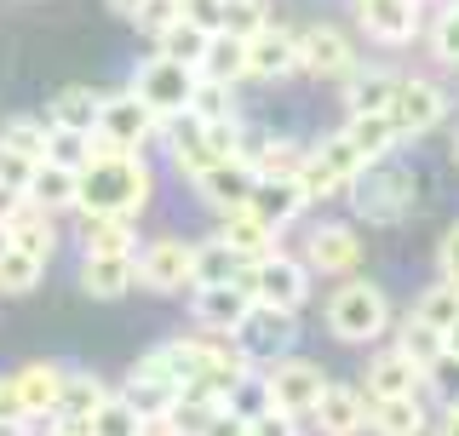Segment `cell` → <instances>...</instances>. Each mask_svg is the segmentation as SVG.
Segmentation results:
<instances>
[{
  "label": "cell",
  "mask_w": 459,
  "mask_h": 436,
  "mask_svg": "<svg viewBox=\"0 0 459 436\" xmlns=\"http://www.w3.org/2000/svg\"><path fill=\"white\" fill-rule=\"evenodd\" d=\"M150 196H155V172L143 155H121V150L92 144L86 167L75 172V213L81 218H126V224H138Z\"/></svg>",
  "instance_id": "cell-1"
},
{
  "label": "cell",
  "mask_w": 459,
  "mask_h": 436,
  "mask_svg": "<svg viewBox=\"0 0 459 436\" xmlns=\"http://www.w3.org/2000/svg\"><path fill=\"white\" fill-rule=\"evenodd\" d=\"M322 322H327V333H333L339 344H373V339H385V327H391V299H385L379 282L351 275V282H339L333 293H327Z\"/></svg>",
  "instance_id": "cell-2"
},
{
  "label": "cell",
  "mask_w": 459,
  "mask_h": 436,
  "mask_svg": "<svg viewBox=\"0 0 459 436\" xmlns=\"http://www.w3.org/2000/svg\"><path fill=\"white\" fill-rule=\"evenodd\" d=\"M344 196H351V213L368 218V224H396V218H408L413 207V172L396 161H368L356 172L351 184H344Z\"/></svg>",
  "instance_id": "cell-3"
},
{
  "label": "cell",
  "mask_w": 459,
  "mask_h": 436,
  "mask_svg": "<svg viewBox=\"0 0 459 436\" xmlns=\"http://www.w3.org/2000/svg\"><path fill=\"white\" fill-rule=\"evenodd\" d=\"M178 373H172V362L161 356V344H155V351H143L133 368H126V379H121V390H115V397L126 402V408H133L143 425H155V419H167L172 414V402H178Z\"/></svg>",
  "instance_id": "cell-4"
},
{
  "label": "cell",
  "mask_w": 459,
  "mask_h": 436,
  "mask_svg": "<svg viewBox=\"0 0 459 436\" xmlns=\"http://www.w3.org/2000/svg\"><path fill=\"white\" fill-rule=\"evenodd\" d=\"M150 138H161V115H150V104L133 98V92H104L92 144L121 150V155H143V144H150Z\"/></svg>",
  "instance_id": "cell-5"
},
{
  "label": "cell",
  "mask_w": 459,
  "mask_h": 436,
  "mask_svg": "<svg viewBox=\"0 0 459 436\" xmlns=\"http://www.w3.org/2000/svg\"><path fill=\"white\" fill-rule=\"evenodd\" d=\"M385 121L396 126V138H425L448 121V92L430 75H402L391 104H385Z\"/></svg>",
  "instance_id": "cell-6"
},
{
  "label": "cell",
  "mask_w": 459,
  "mask_h": 436,
  "mask_svg": "<svg viewBox=\"0 0 459 436\" xmlns=\"http://www.w3.org/2000/svg\"><path fill=\"white\" fill-rule=\"evenodd\" d=\"M241 287L253 293V304H270V310L299 316V304L310 299V270L299 265L293 253H270V258H258V265H247Z\"/></svg>",
  "instance_id": "cell-7"
},
{
  "label": "cell",
  "mask_w": 459,
  "mask_h": 436,
  "mask_svg": "<svg viewBox=\"0 0 459 436\" xmlns=\"http://www.w3.org/2000/svg\"><path fill=\"white\" fill-rule=\"evenodd\" d=\"M195 69H178V64H167L161 52H150L143 64L133 69V86L126 92L143 98L150 104V115H161V121H172V115H184L190 109V92H195Z\"/></svg>",
  "instance_id": "cell-8"
},
{
  "label": "cell",
  "mask_w": 459,
  "mask_h": 436,
  "mask_svg": "<svg viewBox=\"0 0 459 436\" xmlns=\"http://www.w3.org/2000/svg\"><path fill=\"white\" fill-rule=\"evenodd\" d=\"M293 47H299V69H305L310 81H351L356 75V47L339 23L293 29Z\"/></svg>",
  "instance_id": "cell-9"
},
{
  "label": "cell",
  "mask_w": 459,
  "mask_h": 436,
  "mask_svg": "<svg viewBox=\"0 0 459 436\" xmlns=\"http://www.w3.org/2000/svg\"><path fill=\"white\" fill-rule=\"evenodd\" d=\"M133 275L138 287H150V293H184L195 275V241H178V236H155L138 247L133 258Z\"/></svg>",
  "instance_id": "cell-10"
},
{
  "label": "cell",
  "mask_w": 459,
  "mask_h": 436,
  "mask_svg": "<svg viewBox=\"0 0 459 436\" xmlns=\"http://www.w3.org/2000/svg\"><path fill=\"white\" fill-rule=\"evenodd\" d=\"M293 339H299V316L270 310V304H253V310L241 316V327H236L230 344H236L253 368H270V362H281L287 351H293Z\"/></svg>",
  "instance_id": "cell-11"
},
{
  "label": "cell",
  "mask_w": 459,
  "mask_h": 436,
  "mask_svg": "<svg viewBox=\"0 0 459 436\" xmlns=\"http://www.w3.org/2000/svg\"><path fill=\"white\" fill-rule=\"evenodd\" d=\"M264 397H270V408H281V414H299L305 419L316 408V397L327 390V373L316 368L310 356H281V362H270L264 373Z\"/></svg>",
  "instance_id": "cell-12"
},
{
  "label": "cell",
  "mask_w": 459,
  "mask_h": 436,
  "mask_svg": "<svg viewBox=\"0 0 459 436\" xmlns=\"http://www.w3.org/2000/svg\"><path fill=\"white\" fill-rule=\"evenodd\" d=\"M299 265H305L310 275H333V282H351V275L362 270V236H356L351 224H310Z\"/></svg>",
  "instance_id": "cell-13"
},
{
  "label": "cell",
  "mask_w": 459,
  "mask_h": 436,
  "mask_svg": "<svg viewBox=\"0 0 459 436\" xmlns=\"http://www.w3.org/2000/svg\"><path fill=\"white\" fill-rule=\"evenodd\" d=\"M351 18L379 47H413L425 29V6H413V0H351Z\"/></svg>",
  "instance_id": "cell-14"
},
{
  "label": "cell",
  "mask_w": 459,
  "mask_h": 436,
  "mask_svg": "<svg viewBox=\"0 0 459 436\" xmlns=\"http://www.w3.org/2000/svg\"><path fill=\"white\" fill-rule=\"evenodd\" d=\"M362 390L368 402H391V397H430V368H420V362H408L391 344V351H373L368 368H362Z\"/></svg>",
  "instance_id": "cell-15"
},
{
  "label": "cell",
  "mask_w": 459,
  "mask_h": 436,
  "mask_svg": "<svg viewBox=\"0 0 459 436\" xmlns=\"http://www.w3.org/2000/svg\"><path fill=\"white\" fill-rule=\"evenodd\" d=\"M195 327L207 333V339H236V327H241V316L253 310V293L241 282H230V287H195Z\"/></svg>",
  "instance_id": "cell-16"
},
{
  "label": "cell",
  "mask_w": 459,
  "mask_h": 436,
  "mask_svg": "<svg viewBox=\"0 0 459 436\" xmlns=\"http://www.w3.org/2000/svg\"><path fill=\"white\" fill-rule=\"evenodd\" d=\"M310 419H316V431H322V436H362L368 431V390L327 379V390L316 397Z\"/></svg>",
  "instance_id": "cell-17"
},
{
  "label": "cell",
  "mask_w": 459,
  "mask_h": 436,
  "mask_svg": "<svg viewBox=\"0 0 459 436\" xmlns=\"http://www.w3.org/2000/svg\"><path fill=\"white\" fill-rule=\"evenodd\" d=\"M161 138H167L172 167H178L190 184L207 167H219V155H212V144H207V121H195V115H172V121H161Z\"/></svg>",
  "instance_id": "cell-18"
},
{
  "label": "cell",
  "mask_w": 459,
  "mask_h": 436,
  "mask_svg": "<svg viewBox=\"0 0 459 436\" xmlns=\"http://www.w3.org/2000/svg\"><path fill=\"white\" fill-rule=\"evenodd\" d=\"M64 373H69V368H57V362H29V368L12 373V390H18L29 425H47V419L57 414V397H64Z\"/></svg>",
  "instance_id": "cell-19"
},
{
  "label": "cell",
  "mask_w": 459,
  "mask_h": 436,
  "mask_svg": "<svg viewBox=\"0 0 459 436\" xmlns=\"http://www.w3.org/2000/svg\"><path fill=\"white\" fill-rule=\"evenodd\" d=\"M253 184H258V179H253V167H247V161H219V167H207V172L195 179V196L224 218V213H247Z\"/></svg>",
  "instance_id": "cell-20"
},
{
  "label": "cell",
  "mask_w": 459,
  "mask_h": 436,
  "mask_svg": "<svg viewBox=\"0 0 459 436\" xmlns=\"http://www.w3.org/2000/svg\"><path fill=\"white\" fill-rule=\"evenodd\" d=\"M212 241L230 247L241 265H258V258L281 253V236L264 224V218H253V213H224V218H219V230H212Z\"/></svg>",
  "instance_id": "cell-21"
},
{
  "label": "cell",
  "mask_w": 459,
  "mask_h": 436,
  "mask_svg": "<svg viewBox=\"0 0 459 436\" xmlns=\"http://www.w3.org/2000/svg\"><path fill=\"white\" fill-rule=\"evenodd\" d=\"M299 75V47H293V29H258L247 40V81H287Z\"/></svg>",
  "instance_id": "cell-22"
},
{
  "label": "cell",
  "mask_w": 459,
  "mask_h": 436,
  "mask_svg": "<svg viewBox=\"0 0 459 436\" xmlns=\"http://www.w3.org/2000/svg\"><path fill=\"white\" fill-rule=\"evenodd\" d=\"M104 402H109V385L98 379V373H64V397H57L52 425L86 436V425H92V414L104 408Z\"/></svg>",
  "instance_id": "cell-23"
},
{
  "label": "cell",
  "mask_w": 459,
  "mask_h": 436,
  "mask_svg": "<svg viewBox=\"0 0 459 436\" xmlns=\"http://www.w3.org/2000/svg\"><path fill=\"white\" fill-rule=\"evenodd\" d=\"M241 161L253 167V179H287L293 184V172L305 167V150H299L293 138H281V133H247V150H241Z\"/></svg>",
  "instance_id": "cell-24"
},
{
  "label": "cell",
  "mask_w": 459,
  "mask_h": 436,
  "mask_svg": "<svg viewBox=\"0 0 459 436\" xmlns=\"http://www.w3.org/2000/svg\"><path fill=\"white\" fill-rule=\"evenodd\" d=\"M75 282H81L86 299H121V293H133V287H138V275H133V258L86 253L81 270H75Z\"/></svg>",
  "instance_id": "cell-25"
},
{
  "label": "cell",
  "mask_w": 459,
  "mask_h": 436,
  "mask_svg": "<svg viewBox=\"0 0 459 436\" xmlns=\"http://www.w3.org/2000/svg\"><path fill=\"white\" fill-rule=\"evenodd\" d=\"M98 109H104V92H98V86H64V92H52V104H47V126L92 138Z\"/></svg>",
  "instance_id": "cell-26"
},
{
  "label": "cell",
  "mask_w": 459,
  "mask_h": 436,
  "mask_svg": "<svg viewBox=\"0 0 459 436\" xmlns=\"http://www.w3.org/2000/svg\"><path fill=\"white\" fill-rule=\"evenodd\" d=\"M368 431L373 436H430V408H425L420 397L368 402Z\"/></svg>",
  "instance_id": "cell-27"
},
{
  "label": "cell",
  "mask_w": 459,
  "mask_h": 436,
  "mask_svg": "<svg viewBox=\"0 0 459 436\" xmlns=\"http://www.w3.org/2000/svg\"><path fill=\"white\" fill-rule=\"evenodd\" d=\"M344 86V121H351V115H385V104H391V92H396V75H391V69H379V64H373V69H362V64H356V75L351 81H339Z\"/></svg>",
  "instance_id": "cell-28"
},
{
  "label": "cell",
  "mask_w": 459,
  "mask_h": 436,
  "mask_svg": "<svg viewBox=\"0 0 459 436\" xmlns=\"http://www.w3.org/2000/svg\"><path fill=\"white\" fill-rule=\"evenodd\" d=\"M23 201H29L35 213H47V218L75 213V172H69V167H52V161H40L35 172H29Z\"/></svg>",
  "instance_id": "cell-29"
},
{
  "label": "cell",
  "mask_w": 459,
  "mask_h": 436,
  "mask_svg": "<svg viewBox=\"0 0 459 436\" xmlns=\"http://www.w3.org/2000/svg\"><path fill=\"white\" fill-rule=\"evenodd\" d=\"M339 138L344 144H351V150H356V161H391V155H396V126L391 121H385V115H351V121H344L339 126Z\"/></svg>",
  "instance_id": "cell-30"
},
{
  "label": "cell",
  "mask_w": 459,
  "mask_h": 436,
  "mask_svg": "<svg viewBox=\"0 0 459 436\" xmlns=\"http://www.w3.org/2000/svg\"><path fill=\"white\" fill-rule=\"evenodd\" d=\"M247 213H253V218H264V224L281 236V230L293 224L299 213H305V196H299L287 179H258V184H253V196H247Z\"/></svg>",
  "instance_id": "cell-31"
},
{
  "label": "cell",
  "mask_w": 459,
  "mask_h": 436,
  "mask_svg": "<svg viewBox=\"0 0 459 436\" xmlns=\"http://www.w3.org/2000/svg\"><path fill=\"white\" fill-rule=\"evenodd\" d=\"M6 241L18 247V253H29V258H40V265H47V258L57 253V218L35 213V207L23 201V213H18V218L6 224Z\"/></svg>",
  "instance_id": "cell-32"
},
{
  "label": "cell",
  "mask_w": 459,
  "mask_h": 436,
  "mask_svg": "<svg viewBox=\"0 0 459 436\" xmlns=\"http://www.w3.org/2000/svg\"><path fill=\"white\" fill-rule=\"evenodd\" d=\"M47 121H29V115H12L6 126H0V155H12V161L23 167H40L47 161Z\"/></svg>",
  "instance_id": "cell-33"
},
{
  "label": "cell",
  "mask_w": 459,
  "mask_h": 436,
  "mask_svg": "<svg viewBox=\"0 0 459 436\" xmlns=\"http://www.w3.org/2000/svg\"><path fill=\"white\" fill-rule=\"evenodd\" d=\"M247 275V265H241L230 247H219V241H195V275H190V287H230V282H241Z\"/></svg>",
  "instance_id": "cell-34"
},
{
  "label": "cell",
  "mask_w": 459,
  "mask_h": 436,
  "mask_svg": "<svg viewBox=\"0 0 459 436\" xmlns=\"http://www.w3.org/2000/svg\"><path fill=\"white\" fill-rule=\"evenodd\" d=\"M201 81H224V86L247 81V40L212 35V40H207V57H201Z\"/></svg>",
  "instance_id": "cell-35"
},
{
  "label": "cell",
  "mask_w": 459,
  "mask_h": 436,
  "mask_svg": "<svg viewBox=\"0 0 459 436\" xmlns=\"http://www.w3.org/2000/svg\"><path fill=\"white\" fill-rule=\"evenodd\" d=\"M408 322H420V327H430V333H448V327L459 322V287H448V282L425 287V293L408 304Z\"/></svg>",
  "instance_id": "cell-36"
},
{
  "label": "cell",
  "mask_w": 459,
  "mask_h": 436,
  "mask_svg": "<svg viewBox=\"0 0 459 436\" xmlns=\"http://www.w3.org/2000/svg\"><path fill=\"white\" fill-rule=\"evenodd\" d=\"M138 230L126 218H86V253H109V258H138Z\"/></svg>",
  "instance_id": "cell-37"
},
{
  "label": "cell",
  "mask_w": 459,
  "mask_h": 436,
  "mask_svg": "<svg viewBox=\"0 0 459 436\" xmlns=\"http://www.w3.org/2000/svg\"><path fill=\"white\" fill-rule=\"evenodd\" d=\"M207 40H212V35H201V29H190V23L178 18V23H172L161 40H155V52H161L167 64H178V69H195V75H201V57H207Z\"/></svg>",
  "instance_id": "cell-38"
},
{
  "label": "cell",
  "mask_w": 459,
  "mask_h": 436,
  "mask_svg": "<svg viewBox=\"0 0 459 436\" xmlns=\"http://www.w3.org/2000/svg\"><path fill=\"white\" fill-rule=\"evenodd\" d=\"M219 408H224L230 419H241V425H253V419L270 408V397H264V379H258V368H253V373H241V379L224 390V402H219Z\"/></svg>",
  "instance_id": "cell-39"
},
{
  "label": "cell",
  "mask_w": 459,
  "mask_h": 436,
  "mask_svg": "<svg viewBox=\"0 0 459 436\" xmlns=\"http://www.w3.org/2000/svg\"><path fill=\"white\" fill-rule=\"evenodd\" d=\"M184 115H195V121H236V86H224V81H195L190 109H184Z\"/></svg>",
  "instance_id": "cell-40"
},
{
  "label": "cell",
  "mask_w": 459,
  "mask_h": 436,
  "mask_svg": "<svg viewBox=\"0 0 459 436\" xmlns=\"http://www.w3.org/2000/svg\"><path fill=\"white\" fill-rule=\"evenodd\" d=\"M40 275H47V265H40V258L18 253V247H6V253H0V293H6V299H18V293H29V287H40Z\"/></svg>",
  "instance_id": "cell-41"
},
{
  "label": "cell",
  "mask_w": 459,
  "mask_h": 436,
  "mask_svg": "<svg viewBox=\"0 0 459 436\" xmlns=\"http://www.w3.org/2000/svg\"><path fill=\"white\" fill-rule=\"evenodd\" d=\"M258 29H270V0H224V23H219V35L253 40Z\"/></svg>",
  "instance_id": "cell-42"
},
{
  "label": "cell",
  "mask_w": 459,
  "mask_h": 436,
  "mask_svg": "<svg viewBox=\"0 0 459 436\" xmlns=\"http://www.w3.org/2000/svg\"><path fill=\"white\" fill-rule=\"evenodd\" d=\"M293 190L305 196V207H316V201H333V196H344V184L333 179V172H327L322 161H316V155L305 150V167L293 172Z\"/></svg>",
  "instance_id": "cell-43"
},
{
  "label": "cell",
  "mask_w": 459,
  "mask_h": 436,
  "mask_svg": "<svg viewBox=\"0 0 459 436\" xmlns=\"http://www.w3.org/2000/svg\"><path fill=\"white\" fill-rule=\"evenodd\" d=\"M425 29H430V57H437V64H459V0L437 6V18Z\"/></svg>",
  "instance_id": "cell-44"
},
{
  "label": "cell",
  "mask_w": 459,
  "mask_h": 436,
  "mask_svg": "<svg viewBox=\"0 0 459 436\" xmlns=\"http://www.w3.org/2000/svg\"><path fill=\"white\" fill-rule=\"evenodd\" d=\"M86 436H143V419H138V414L126 408V402L115 397V390H109V402L92 414V425H86Z\"/></svg>",
  "instance_id": "cell-45"
},
{
  "label": "cell",
  "mask_w": 459,
  "mask_h": 436,
  "mask_svg": "<svg viewBox=\"0 0 459 436\" xmlns=\"http://www.w3.org/2000/svg\"><path fill=\"white\" fill-rule=\"evenodd\" d=\"M396 351L408 362H420V368H437V362H442V333H430L420 322H402L396 327Z\"/></svg>",
  "instance_id": "cell-46"
},
{
  "label": "cell",
  "mask_w": 459,
  "mask_h": 436,
  "mask_svg": "<svg viewBox=\"0 0 459 436\" xmlns=\"http://www.w3.org/2000/svg\"><path fill=\"white\" fill-rule=\"evenodd\" d=\"M86 155H92V138L64 133V126H52V133H47V161H52V167L81 172V167H86Z\"/></svg>",
  "instance_id": "cell-47"
},
{
  "label": "cell",
  "mask_w": 459,
  "mask_h": 436,
  "mask_svg": "<svg viewBox=\"0 0 459 436\" xmlns=\"http://www.w3.org/2000/svg\"><path fill=\"white\" fill-rule=\"evenodd\" d=\"M310 155H316V161H322L327 172H333V179H339V184H351V179H356V172H362V161H356V150H351V144H344L339 133H327V138H322V144H316V150H310Z\"/></svg>",
  "instance_id": "cell-48"
},
{
  "label": "cell",
  "mask_w": 459,
  "mask_h": 436,
  "mask_svg": "<svg viewBox=\"0 0 459 436\" xmlns=\"http://www.w3.org/2000/svg\"><path fill=\"white\" fill-rule=\"evenodd\" d=\"M184 18V12H178V0H143V6H138V35H150V40H161L167 35V29L172 23H178Z\"/></svg>",
  "instance_id": "cell-49"
},
{
  "label": "cell",
  "mask_w": 459,
  "mask_h": 436,
  "mask_svg": "<svg viewBox=\"0 0 459 436\" xmlns=\"http://www.w3.org/2000/svg\"><path fill=\"white\" fill-rule=\"evenodd\" d=\"M178 12L201 35H219V23H224V0H178Z\"/></svg>",
  "instance_id": "cell-50"
},
{
  "label": "cell",
  "mask_w": 459,
  "mask_h": 436,
  "mask_svg": "<svg viewBox=\"0 0 459 436\" xmlns=\"http://www.w3.org/2000/svg\"><path fill=\"white\" fill-rule=\"evenodd\" d=\"M247 436H305V425H299V414H281V408H264L247 425Z\"/></svg>",
  "instance_id": "cell-51"
},
{
  "label": "cell",
  "mask_w": 459,
  "mask_h": 436,
  "mask_svg": "<svg viewBox=\"0 0 459 436\" xmlns=\"http://www.w3.org/2000/svg\"><path fill=\"white\" fill-rule=\"evenodd\" d=\"M437 282L459 287V224H448V236L437 241Z\"/></svg>",
  "instance_id": "cell-52"
},
{
  "label": "cell",
  "mask_w": 459,
  "mask_h": 436,
  "mask_svg": "<svg viewBox=\"0 0 459 436\" xmlns=\"http://www.w3.org/2000/svg\"><path fill=\"white\" fill-rule=\"evenodd\" d=\"M0 425H29V419H23V402H18V390H12V373L0 379Z\"/></svg>",
  "instance_id": "cell-53"
},
{
  "label": "cell",
  "mask_w": 459,
  "mask_h": 436,
  "mask_svg": "<svg viewBox=\"0 0 459 436\" xmlns=\"http://www.w3.org/2000/svg\"><path fill=\"white\" fill-rule=\"evenodd\" d=\"M18 213H23V190H18V184H6V179H0V224H12Z\"/></svg>",
  "instance_id": "cell-54"
},
{
  "label": "cell",
  "mask_w": 459,
  "mask_h": 436,
  "mask_svg": "<svg viewBox=\"0 0 459 436\" xmlns=\"http://www.w3.org/2000/svg\"><path fill=\"white\" fill-rule=\"evenodd\" d=\"M442 356H448V362H459V322H454L448 333H442Z\"/></svg>",
  "instance_id": "cell-55"
},
{
  "label": "cell",
  "mask_w": 459,
  "mask_h": 436,
  "mask_svg": "<svg viewBox=\"0 0 459 436\" xmlns=\"http://www.w3.org/2000/svg\"><path fill=\"white\" fill-rule=\"evenodd\" d=\"M430 436H459V408H448V414H442V425L430 431Z\"/></svg>",
  "instance_id": "cell-56"
},
{
  "label": "cell",
  "mask_w": 459,
  "mask_h": 436,
  "mask_svg": "<svg viewBox=\"0 0 459 436\" xmlns=\"http://www.w3.org/2000/svg\"><path fill=\"white\" fill-rule=\"evenodd\" d=\"M109 6H115V12H121V18H126V23H133V18H138V6H143V0H109Z\"/></svg>",
  "instance_id": "cell-57"
},
{
  "label": "cell",
  "mask_w": 459,
  "mask_h": 436,
  "mask_svg": "<svg viewBox=\"0 0 459 436\" xmlns=\"http://www.w3.org/2000/svg\"><path fill=\"white\" fill-rule=\"evenodd\" d=\"M143 436H172V431L161 425V419H155V425H143Z\"/></svg>",
  "instance_id": "cell-58"
},
{
  "label": "cell",
  "mask_w": 459,
  "mask_h": 436,
  "mask_svg": "<svg viewBox=\"0 0 459 436\" xmlns=\"http://www.w3.org/2000/svg\"><path fill=\"white\" fill-rule=\"evenodd\" d=\"M0 436H29V425H0Z\"/></svg>",
  "instance_id": "cell-59"
},
{
  "label": "cell",
  "mask_w": 459,
  "mask_h": 436,
  "mask_svg": "<svg viewBox=\"0 0 459 436\" xmlns=\"http://www.w3.org/2000/svg\"><path fill=\"white\" fill-rule=\"evenodd\" d=\"M6 247H12V241H6V224H0V253H6Z\"/></svg>",
  "instance_id": "cell-60"
},
{
  "label": "cell",
  "mask_w": 459,
  "mask_h": 436,
  "mask_svg": "<svg viewBox=\"0 0 459 436\" xmlns=\"http://www.w3.org/2000/svg\"><path fill=\"white\" fill-rule=\"evenodd\" d=\"M454 167H459V133H454Z\"/></svg>",
  "instance_id": "cell-61"
},
{
  "label": "cell",
  "mask_w": 459,
  "mask_h": 436,
  "mask_svg": "<svg viewBox=\"0 0 459 436\" xmlns=\"http://www.w3.org/2000/svg\"><path fill=\"white\" fill-rule=\"evenodd\" d=\"M413 6H430V0H413Z\"/></svg>",
  "instance_id": "cell-62"
}]
</instances>
